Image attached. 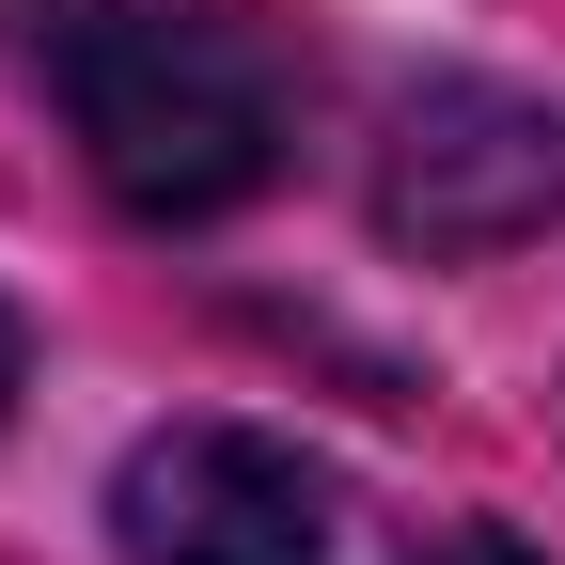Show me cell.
<instances>
[{"label":"cell","mask_w":565,"mask_h":565,"mask_svg":"<svg viewBox=\"0 0 565 565\" xmlns=\"http://www.w3.org/2000/svg\"><path fill=\"white\" fill-rule=\"evenodd\" d=\"M565 204V126L534 95H487V79H424L393 110V158H377V221L424 252H487V236H534Z\"/></svg>","instance_id":"obj_3"},{"label":"cell","mask_w":565,"mask_h":565,"mask_svg":"<svg viewBox=\"0 0 565 565\" xmlns=\"http://www.w3.org/2000/svg\"><path fill=\"white\" fill-rule=\"evenodd\" d=\"M408 565H550V550H519L503 519H440V534H424V550H408Z\"/></svg>","instance_id":"obj_4"},{"label":"cell","mask_w":565,"mask_h":565,"mask_svg":"<svg viewBox=\"0 0 565 565\" xmlns=\"http://www.w3.org/2000/svg\"><path fill=\"white\" fill-rule=\"evenodd\" d=\"M0 408H17V315H0Z\"/></svg>","instance_id":"obj_5"},{"label":"cell","mask_w":565,"mask_h":565,"mask_svg":"<svg viewBox=\"0 0 565 565\" xmlns=\"http://www.w3.org/2000/svg\"><path fill=\"white\" fill-rule=\"evenodd\" d=\"M110 534H126V565H315L330 487L252 424H158L110 471Z\"/></svg>","instance_id":"obj_2"},{"label":"cell","mask_w":565,"mask_h":565,"mask_svg":"<svg viewBox=\"0 0 565 565\" xmlns=\"http://www.w3.org/2000/svg\"><path fill=\"white\" fill-rule=\"evenodd\" d=\"M32 63H47V95H63V126H79V158L126 221H221L299 141L282 47L252 17H221V0H47Z\"/></svg>","instance_id":"obj_1"}]
</instances>
